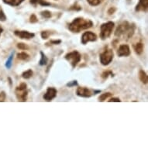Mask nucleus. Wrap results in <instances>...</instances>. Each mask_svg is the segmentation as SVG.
<instances>
[{"label": "nucleus", "instance_id": "0eeeda50", "mask_svg": "<svg viewBox=\"0 0 148 148\" xmlns=\"http://www.w3.org/2000/svg\"><path fill=\"white\" fill-rule=\"evenodd\" d=\"M97 40V36L96 34L92 33L91 31L85 32L82 34V44H86L88 42H94L96 41Z\"/></svg>", "mask_w": 148, "mask_h": 148}, {"label": "nucleus", "instance_id": "c85d7f7f", "mask_svg": "<svg viewBox=\"0 0 148 148\" xmlns=\"http://www.w3.org/2000/svg\"><path fill=\"white\" fill-rule=\"evenodd\" d=\"M17 47L20 50H26V49H28V47L27 45H26L23 43H19V44H17Z\"/></svg>", "mask_w": 148, "mask_h": 148}, {"label": "nucleus", "instance_id": "4be33fe9", "mask_svg": "<svg viewBox=\"0 0 148 148\" xmlns=\"http://www.w3.org/2000/svg\"><path fill=\"white\" fill-rule=\"evenodd\" d=\"M40 14H41L42 16L44 17V18H46V19H49V18H51V17L52 16L51 12H50V11H48V10H44V11H42V12H40Z\"/></svg>", "mask_w": 148, "mask_h": 148}, {"label": "nucleus", "instance_id": "c756f323", "mask_svg": "<svg viewBox=\"0 0 148 148\" xmlns=\"http://www.w3.org/2000/svg\"><path fill=\"white\" fill-rule=\"evenodd\" d=\"M78 85L77 81H72V82L68 83V84H67V86H68V87H72V86H75V85Z\"/></svg>", "mask_w": 148, "mask_h": 148}, {"label": "nucleus", "instance_id": "f8f14e48", "mask_svg": "<svg viewBox=\"0 0 148 148\" xmlns=\"http://www.w3.org/2000/svg\"><path fill=\"white\" fill-rule=\"evenodd\" d=\"M148 9V0H140L139 3L136 5L135 10L137 12L143 11L146 12Z\"/></svg>", "mask_w": 148, "mask_h": 148}, {"label": "nucleus", "instance_id": "ddd939ff", "mask_svg": "<svg viewBox=\"0 0 148 148\" xmlns=\"http://www.w3.org/2000/svg\"><path fill=\"white\" fill-rule=\"evenodd\" d=\"M139 78L144 85H147L148 82V78L147 73L143 70H140L139 71Z\"/></svg>", "mask_w": 148, "mask_h": 148}, {"label": "nucleus", "instance_id": "412c9836", "mask_svg": "<svg viewBox=\"0 0 148 148\" xmlns=\"http://www.w3.org/2000/svg\"><path fill=\"white\" fill-rule=\"evenodd\" d=\"M13 54L14 53H11V55L10 56V58L7 59V61L5 62V67L7 68L10 69L11 68V66H12V58H13Z\"/></svg>", "mask_w": 148, "mask_h": 148}, {"label": "nucleus", "instance_id": "a878e982", "mask_svg": "<svg viewBox=\"0 0 148 148\" xmlns=\"http://www.w3.org/2000/svg\"><path fill=\"white\" fill-rule=\"evenodd\" d=\"M50 35H51V33L49 31H43L41 33V37L44 40L47 39Z\"/></svg>", "mask_w": 148, "mask_h": 148}, {"label": "nucleus", "instance_id": "72a5a7b5", "mask_svg": "<svg viewBox=\"0 0 148 148\" xmlns=\"http://www.w3.org/2000/svg\"><path fill=\"white\" fill-rule=\"evenodd\" d=\"M2 32H3V29L0 27V35H1V34H2Z\"/></svg>", "mask_w": 148, "mask_h": 148}, {"label": "nucleus", "instance_id": "2eb2a0df", "mask_svg": "<svg viewBox=\"0 0 148 148\" xmlns=\"http://www.w3.org/2000/svg\"><path fill=\"white\" fill-rule=\"evenodd\" d=\"M134 49L136 54H141L143 51V44L142 43H137L135 45H134Z\"/></svg>", "mask_w": 148, "mask_h": 148}, {"label": "nucleus", "instance_id": "a211bd4d", "mask_svg": "<svg viewBox=\"0 0 148 148\" xmlns=\"http://www.w3.org/2000/svg\"><path fill=\"white\" fill-rule=\"evenodd\" d=\"M30 3L33 4V5H36V4H40V5H44V6H46V5H50L51 4L48 3H47L45 2L44 0H30Z\"/></svg>", "mask_w": 148, "mask_h": 148}, {"label": "nucleus", "instance_id": "423d86ee", "mask_svg": "<svg viewBox=\"0 0 148 148\" xmlns=\"http://www.w3.org/2000/svg\"><path fill=\"white\" fill-rule=\"evenodd\" d=\"M64 58H65L66 60L71 64L72 68H75L76 66H77V64L81 61L82 55H81L80 53L78 52V51H72V52H70V53H67Z\"/></svg>", "mask_w": 148, "mask_h": 148}, {"label": "nucleus", "instance_id": "393cba45", "mask_svg": "<svg viewBox=\"0 0 148 148\" xmlns=\"http://www.w3.org/2000/svg\"><path fill=\"white\" fill-rule=\"evenodd\" d=\"M109 75L113 76V74H112V71H105V72L102 73V78H103V79H106V78H108V76H109Z\"/></svg>", "mask_w": 148, "mask_h": 148}, {"label": "nucleus", "instance_id": "9d476101", "mask_svg": "<svg viewBox=\"0 0 148 148\" xmlns=\"http://www.w3.org/2000/svg\"><path fill=\"white\" fill-rule=\"evenodd\" d=\"M130 54V49L127 44L120 45L117 51V55L119 57H127Z\"/></svg>", "mask_w": 148, "mask_h": 148}, {"label": "nucleus", "instance_id": "1a4fd4ad", "mask_svg": "<svg viewBox=\"0 0 148 148\" xmlns=\"http://www.w3.org/2000/svg\"><path fill=\"white\" fill-rule=\"evenodd\" d=\"M57 89L54 88H48L47 90L46 93L44 94V99L47 102H51V100L53 99L57 95Z\"/></svg>", "mask_w": 148, "mask_h": 148}, {"label": "nucleus", "instance_id": "bb28decb", "mask_svg": "<svg viewBox=\"0 0 148 148\" xmlns=\"http://www.w3.org/2000/svg\"><path fill=\"white\" fill-rule=\"evenodd\" d=\"M29 22L31 23H36L38 22V20H37V18L34 14H32L29 17Z\"/></svg>", "mask_w": 148, "mask_h": 148}, {"label": "nucleus", "instance_id": "9b49d317", "mask_svg": "<svg viewBox=\"0 0 148 148\" xmlns=\"http://www.w3.org/2000/svg\"><path fill=\"white\" fill-rule=\"evenodd\" d=\"M14 34L18 37H20V39H26L29 40L34 38L35 36V34L34 33H30L28 31H19V30H16L14 32Z\"/></svg>", "mask_w": 148, "mask_h": 148}, {"label": "nucleus", "instance_id": "7ed1b4c3", "mask_svg": "<svg viewBox=\"0 0 148 148\" xmlns=\"http://www.w3.org/2000/svg\"><path fill=\"white\" fill-rule=\"evenodd\" d=\"M15 94L19 102H27L28 98V91H27V85L26 83H21L15 90Z\"/></svg>", "mask_w": 148, "mask_h": 148}, {"label": "nucleus", "instance_id": "20e7f679", "mask_svg": "<svg viewBox=\"0 0 148 148\" xmlns=\"http://www.w3.org/2000/svg\"><path fill=\"white\" fill-rule=\"evenodd\" d=\"M115 23L112 21L105 23L102 26L100 27L101 32H100V38L102 40H106L109 38V36H111L112 32L114 28Z\"/></svg>", "mask_w": 148, "mask_h": 148}, {"label": "nucleus", "instance_id": "cd10ccee", "mask_svg": "<svg viewBox=\"0 0 148 148\" xmlns=\"http://www.w3.org/2000/svg\"><path fill=\"white\" fill-rule=\"evenodd\" d=\"M6 99V95H5V92H0V102H3L5 101Z\"/></svg>", "mask_w": 148, "mask_h": 148}, {"label": "nucleus", "instance_id": "5701e85b", "mask_svg": "<svg viewBox=\"0 0 148 148\" xmlns=\"http://www.w3.org/2000/svg\"><path fill=\"white\" fill-rule=\"evenodd\" d=\"M87 2L89 3V5L95 6V5H99L101 3V0H87Z\"/></svg>", "mask_w": 148, "mask_h": 148}, {"label": "nucleus", "instance_id": "6ab92c4d", "mask_svg": "<svg viewBox=\"0 0 148 148\" xmlns=\"http://www.w3.org/2000/svg\"><path fill=\"white\" fill-rule=\"evenodd\" d=\"M112 95V93L110 92H106V93H104V94H102L99 97V102H104L105 100H106L108 98L111 97Z\"/></svg>", "mask_w": 148, "mask_h": 148}, {"label": "nucleus", "instance_id": "b1692460", "mask_svg": "<svg viewBox=\"0 0 148 148\" xmlns=\"http://www.w3.org/2000/svg\"><path fill=\"white\" fill-rule=\"evenodd\" d=\"M5 20H6V16H5V14L3 12V9L0 7V21L4 22Z\"/></svg>", "mask_w": 148, "mask_h": 148}, {"label": "nucleus", "instance_id": "39448f33", "mask_svg": "<svg viewBox=\"0 0 148 148\" xmlns=\"http://www.w3.org/2000/svg\"><path fill=\"white\" fill-rule=\"evenodd\" d=\"M113 57H114L113 51L111 50V49H106V51H104L102 53H100V63L104 66L109 65V64L112 62Z\"/></svg>", "mask_w": 148, "mask_h": 148}, {"label": "nucleus", "instance_id": "f3484780", "mask_svg": "<svg viewBox=\"0 0 148 148\" xmlns=\"http://www.w3.org/2000/svg\"><path fill=\"white\" fill-rule=\"evenodd\" d=\"M17 58L20 59L21 61H27L29 58V54H27L25 52H21L17 54Z\"/></svg>", "mask_w": 148, "mask_h": 148}, {"label": "nucleus", "instance_id": "f257e3e1", "mask_svg": "<svg viewBox=\"0 0 148 148\" xmlns=\"http://www.w3.org/2000/svg\"><path fill=\"white\" fill-rule=\"evenodd\" d=\"M93 26L92 20H86L82 17H78L73 20L68 26V29L72 33H79V32L89 29Z\"/></svg>", "mask_w": 148, "mask_h": 148}, {"label": "nucleus", "instance_id": "6e6552de", "mask_svg": "<svg viewBox=\"0 0 148 148\" xmlns=\"http://www.w3.org/2000/svg\"><path fill=\"white\" fill-rule=\"evenodd\" d=\"M76 94L78 96L82 98H89L93 95L91 90L85 87H78L76 91Z\"/></svg>", "mask_w": 148, "mask_h": 148}, {"label": "nucleus", "instance_id": "4468645a", "mask_svg": "<svg viewBox=\"0 0 148 148\" xmlns=\"http://www.w3.org/2000/svg\"><path fill=\"white\" fill-rule=\"evenodd\" d=\"M3 3L12 6H18L24 1V0H3Z\"/></svg>", "mask_w": 148, "mask_h": 148}, {"label": "nucleus", "instance_id": "7c9ffc66", "mask_svg": "<svg viewBox=\"0 0 148 148\" xmlns=\"http://www.w3.org/2000/svg\"><path fill=\"white\" fill-rule=\"evenodd\" d=\"M121 100L119 98H112L109 100V102H120Z\"/></svg>", "mask_w": 148, "mask_h": 148}, {"label": "nucleus", "instance_id": "dca6fc26", "mask_svg": "<svg viewBox=\"0 0 148 148\" xmlns=\"http://www.w3.org/2000/svg\"><path fill=\"white\" fill-rule=\"evenodd\" d=\"M40 53L41 58H40V60L39 64L40 66L46 65L47 64V61H48V59H47V58L46 55L44 54L43 51H40Z\"/></svg>", "mask_w": 148, "mask_h": 148}, {"label": "nucleus", "instance_id": "f03ea898", "mask_svg": "<svg viewBox=\"0 0 148 148\" xmlns=\"http://www.w3.org/2000/svg\"><path fill=\"white\" fill-rule=\"evenodd\" d=\"M134 31H135V25L130 24L127 21H124L116 28L115 32V36L130 39L134 34Z\"/></svg>", "mask_w": 148, "mask_h": 148}, {"label": "nucleus", "instance_id": "aec40b11", "mask_svg": "<svg viewBox=\"0 0 148 148\" xmlns=\"http://www.w3.org/2000/svg\"><path fill=\"white\" fill-rule=\"evenodd\" d=\"M33 75H34L33 71L29 69V70L26 71H24V72L23 73L22 77L23 78H25V79H29V78H30L32 76H33Z\"/></svg>", "mask_w": 148, "mask_h": 148}, {"label": "nucleus", "instance_id": "473e14b6", "mask_svg": "<svg viewBox=\"0 0 148 148\" xmlns=\"http://www.w3.org/2000/svg\"><path fill=\"white\" fill-rule=\"evenodd\" d=\"M115 12H116V8L114 7H111L109 10H108V13H109V15L113 14Z\"/></svg>", "mask_w": 148, "mask_h": 148}, {"label": "nucleus", "instance_id": "2f4dec72", "mask_svg": "<svg viewBox=\"0 0 148 148\" xmlns=\"http://www.w3.org/2000/svg\"><path fill=\"white\" fill-rule=\"evenodd\" d=\"M61 43V40H51V41H50L48 43V44H54V45H58V44H60Z\"/></svg>", "mask_w": 148, "mask_h": 148}]
</instances>
